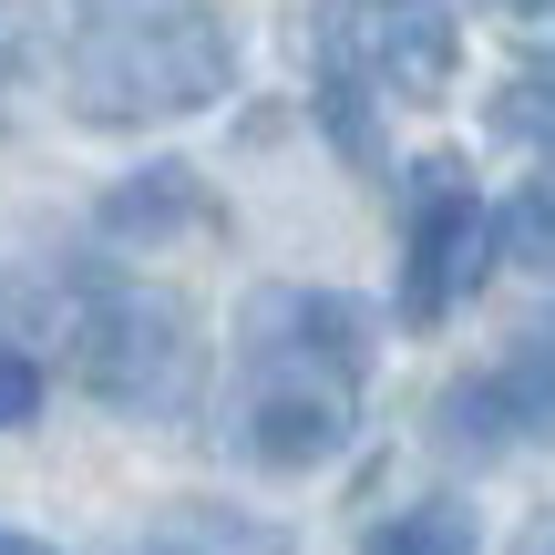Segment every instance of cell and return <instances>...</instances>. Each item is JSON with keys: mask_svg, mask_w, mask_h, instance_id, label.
Segmentation results:
<instances>
[{"mask_svg": "<svg viewBox=\"0 0 555 555\" xmlns=\"http://www.w3.org/2000/svg\"><path fill=\"white\" fill-rule=\"evenodd\" d=\"M237 453L258 474H309L350 442L360 380H371V309L339 288H258L237 319Z\"/></svg>", "mask_w": 555, "mask_h": 555, "instance_id": "obj_1", "label": "cell"}, {"mask_svg": "<svg viewBox=\"0 0 555 555\" xmlns=\"http://www.w3.org/2000/svg\"><path fill=\"white\" fill-rule=\"evenodd\" d=\"M237 82V41L206 0H155V11H114L82 31L73 52V114L82 124H165L206 114Z\"/></svg>", "mask_w": 555, "mask_h": 555, "instance_id": "obj_2", "label": "cell"}, {"mask_svg": "<svg viewBox=\"0 0 555 555\" xmlns=\"http://www.w3.org/2000/svg\"><path fill=\"white\" fill-rule=\"evenodd\" d=\"M62 339H73V380L93 401H114V412H134V422H176L196 401V371H206L196 319L165 288H93Z\"/></svg>", "mask_w": 555, "mask_h": 555, "instance_id": "obj_3", "label": "cell"}, {"mask_svg": "<svg viewBox=\"0 0 555 555\" xmlns=\"http://www.w3.org/2000/svg\"><path fill=\"white\" fill-rule=\"evenodd\" d=\"M483 278H494V217L463 185V155H422L412 165V237H401V319L442 330Z\"/></svg>", "mask_w": 555, "mask_h": 555, "instance_id": "obj_4", "label": "cell"}, {"mask_svg": "<svg viewBox=\"0 0 555 555\" xmlns=\"http://www.w3.org/2000/svg\"><path fill=\"white\" fill-rule=\"evenodd\" d=\"M433 433L453 442V453H515V442H555V319H525L515 350L494 360V371L453 380L433 412Z\"/></svg>", "mask_w": 555, "mask_h": 555, "instance_id": "obj_5", "label": "cell"}, {"mask_svg": "<svg viewBox=\"0 0 555 555\" xmlns=\"http://www.w3.org/2000/svg\"><path fill=\"white\" fill-rule=\"evenodd\" d=\"M453 62H463V31H453L442 11H422V0H401L391 31H380V82H391L401 103H442Z\"/></svg>", "mask_w": 555, "mask_h": 555, "instance_id": "obj_6", "label": "cell"}, {"mask_svg": "<svg viewBox=\"0 0 555 555\" xmlns=\"http://www.w3.org/2000/svg\"><path fill=\"white\" fill-rule=\"evenodd\" d=\"M196 217H206V185L185 176V165H144V176H124L114 196L93 206L103 237H176V227H196Z\"/></svg>", "mask_w": 555, "mask_h": 555, "instance_id": "obj_7", "label": "cell"}, {"mask_svg": "<svg viewBox=\"0 0 555 555\" xmlns=\"http://www.w3.org/2000/svg\"><path fill=\"white\" fill-rule=\"evenodd\" d=\"M319 124H330V144L350 165H380V103H371V73H360V52L339 31L319 52Z\"/></svg>", "mask_w": 555, "mask_h": 555, "instance_id": "obj_8", "label": "cell"}, {"mask_svg": "<svg viewBox=\"0 0 555 555\" xmlns=\"http://www.w3.org/2000/svg\"><path fill=\"white\" fill-rule=\"evenodd\" d=\"M144 555H288V535L237 504H176V515L144 535Z\"/></svg>", "mask_w": 555, "mask_h": 555, "instance_id": "obj_9", "label": "cell"}, {"mask_svg": "<svg viewBox=\"0 0 555 555\" xmlns=\"http://www.w3.org/2000/svg\"><path fill=\"white\" fill-rule=\"evenodd\" d=\"M360 555H483V535H474V504L433 494V504H401V515H380L371 535H360Z\"/></svg>", "mask_w": 555, "mask_h": 555, "instance_id": "obj_10", "label": "cell"}, {"mask_svg": "<svg viewBox=\"0 0 555 555\" xmlns=\"http://www.w3.org/2000/svg\"><path fill=\"white\" fill-rule=\"evenodd\" d=\"M494 247H504L515 268L555 278V165H545V176H525V196H515V206L494 217Z\"/></svg>", "mask_w": 555, "mask_h": 555, "instance_id": "obj_11", "label": "cell"}, {"mask_svg": "<svg viewBox=\"0 0 555 555\" xmlns=\"http://www.w3.org/2000/svg\"><path fill=\"white\" fill-rule=\"evenodd\" d=\"M483 124H494L504 144H545V155H555V73H545V62H535V73H504L494 103H483Z\"/></svg>", "mask_w": 555, "mask_h": 555, "instance_id": "obj_12", "label": "cell"}, {"mask_svg": "<svg viewBox=\"0 0 555 555\" xmlns=\"http://www.w3.org/2000/svg\"><path fill=\"white\" fill-rule=\"evenodd\" d=\"M31 412H41V360L21 339H0V433H21Z\"/></svg>", "mask_w": 555, "mask_h": 555, "instance_id": "obj_13", "label": "cell"}, {"mask_svg": "<svg viewBox=\"0 0 555 555\" xmlns=\"http://www.w3.org/2000/svg\"><path fill=\"white\" fill-rule=\"evenodd\" d=\"M504 555H555V515H535V525H525V535L504 545Z\"/></svg>", "mask_w": 555, "mask_h": 555, "instance_id": "obj_14", "label": "cell"}, {"mask_svg": "<svg viewBox=\"0 0 555 555\" xmlns=\"http://www.w3.org/2000/svg\"><path fill=\"white\" fill-rule=\"evenodd\" d=\"M0 555H52V545H41V535H11V525H0Z\"/></svg>", "mask_w": 555, "mask_h": 555, "instance_id": "obj_15", "label": "cell"}, {"mask_svg": "<svg viewBox=\"0 0 555 555\" xmlns=\"http://www.w3.org/2000/svg\"><path fill=\"white\" fill-rule=\"evenodd\" d=\"M515 11H545V0H515Z\"/></svg>", "mask_w": 555, "mask_h": 555, "instance_id": "obj_16", "label": "cell"}]
</instances>
